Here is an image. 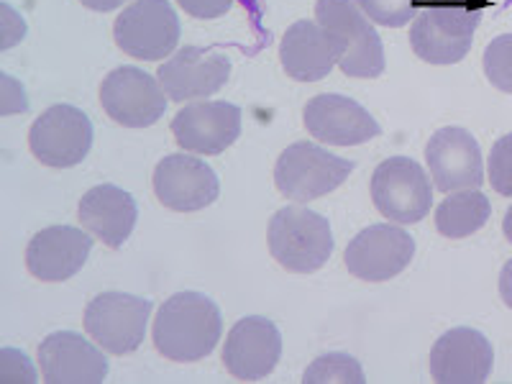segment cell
<instances>
[{
	"instance_id": "e0dca14e",
	"label": "cell",
	"mask_w": 512,
	"mask_h": 384,
	"mask_svg": "<svg viewBox=\"0 0 512 384\" xmlns=\"http://www.w3.org/2000/svg\"><path fill=\"white\" fill-rule=\"evenodd\" d=\"M425 162L431 167L433 185L441 192L472 190L484 182L482 149L466 128H438L425 146Z\"/></svg>"
},
{
	"instance_id": "f1b7e54d",
	"label": "cell",
	"mask_w": 512,
	"mask_h": 384,
	"mask_svg": "<svg viewBox=\"0 0 512 384\" xmlns=\"http://www.w3.org/2000/svg\"><path fill=\"white\" fill-rule=\"evenodd\" d=\"M26 36V21L13 11L8 3H0V49L6 52V49L16 47L18 41Z\"/></svg>"
},
{
	"instance_id": "44dd1931",
	"label": "cell",
	"mask_w": 512,
	"mask_h": 384,
	"mask_svg": "<svg viewBox=\"0 0 512 384\" xmlns=\"http://www.w3.org/2000/svg\"><path fill=\"white\" fill-rule=\"evenodd\" d=\"M82 228H88L95 239L103 241L111 249H121L134 233L139 208L136 200L126 190L116 185H95L82 195L77 208Z\"/></svg>"
},
{
	"instance_id": "ba28073f",
	"label": "cell",
	"mask_w": 512,
	"mask_h": 384,
	"mask_svg": "<svg viewBox=\"0 0 512 384\" xmlns=\"http://www.w3.org/2000/svg\"><path fill=\"white\" fill-rule=\"evenodd\" d=\"M154 305L128 292H103L85 310V331L108 354H134L144 344Z\"/></svg>"
},
{
	"instance_id": "d6986e66",
	"label": "cell",
	"mask_w": 512,
	"mask_h": 384,
	"mask_svg": "<svg viewBox=\"0 0 512 384\" xmlns=\"http://www.w3.org/2000/svg\"><path fill=\"white\" fill-rule=\"evenodd\" d=\"M41 377L47 384H100L108 377V359L75 331L49 333L39 346Z\"/></svg>"
},
{
	"instance_id": "4dcf8cb0",
	"label": "cell",
	"mask_w": 512,
	"mask_h": 384,
	"mask_svg": "<svg viewBox=\"0 0 512 384\" xmlns=\"http://www.w3.org/2000/svg\"><path fill=\"white\" fill-rule=\"evenodd\" d=\"M13 354H16V367H11V361L0 359V382H36V372L31 367V361L24 354H18V351H13Z\"/></svg>"
},
{
	"instance_id": "83f0119b",
	"label": "cell",
	"mask_w": 512,
	"mask_h": 384,
	"mask_svg": "<svg viewBox=\"0 0 512 384\" xmlns=\"http://www.w3.org/2000/svg\"><path fill=\"white\" fill-rule=\"evenodd\" d=\"M29 111V98L21 82L13 80L11 75H0V116H13V113Z\"/></svg>"
},
{
	"instance_id": "1f68e13d",
	"label": "cell",
	"mask_w": 512,
	"mask_h": 384,
	"mask_svg": "<svg viewBox=\"0 0 512 384\" xmlns=\"http://www.w3.org/2000/svg\"><path fill=\"white\" fill-rule=\"evenodd\" d=\"M500 297L502 303L512 310V259H507L500 272Z\"/></svg>"
},
{
	"instance_id": "484cf974",
	"label": "cell",
	"mask_w": 512,
	"mask_h": 384,
	"mask_svg": "<svg viewBox=\"0 0 512 384\" xmlns=\"http://www.w3.org/2000/svg\"><path fill=\"white\" fill-rule=\"evenodd\" d=\"M354 3L369 21L387 29H402L408 21H413L415 11L420 8V0H354Z\"/></svg>"
},
{
	"instance_id": "ac0fdd59",
	"label": "cell",
	"mask_w": 512,
	"mask_h": 384,
	"mask_svg": "<svg viewBox=\"0 0 512 384\" xmlns=\"http://www.w3.org/2000/svg\"><path fill=\"white\" fill-rule=\"evenodd\" d=\"M303 123L310 136L336 146H359L382 131L364 105L338 93L315 95L303 108Z\"/></svg>"
},
{
	"instance_id": "9c48e42d",
	"label": "cell",
	"mask_w": 512,
	"mask_h": 384,
	"mask_svg": "<svg viewBox=\"0 0 512 384\" xmlns=\"http://www.w3.org/2000/svg\"><path fill=\"white\" fill-rule=\"evenodd\" d=\"M93 146V123L80 108L59 103L47 108L29 131V149L41 164L67 169L80 164Z\"/></svg>"
},
{
	"instance_id": "8fae6325",
	"label": "cell",
	"mask_w": 512,
	"mask_h": 384,
	"mask_svg": "<svg viewBox=\"0 0 512 384\" xmlns=\"http://www.w3.org/2000/svg\"><path fill=\"white\" fill-rule=\"evenodd\" d=\"M100 105L126 128H149L167 111L162 82L139 67H118L100 85Z\"/></svg>"
},
{
	"instance_id": "30bf717a",
	"label": "cell",
	"mask_w": 512,
	"mask_h": 384,
	"mask_svg": "<svg viewBox=\"0 0 512 384\" xmlns=\"http://www.w3.org/2000/svg\"><path fill=\"white\" fill-rule=\"evenodd\" d=\"M415 241L405 228L377 223L364 228L349 241L344 264L354 277L364 282H387L410 267Z\"/></svg>"
},
{
	"instance_id": "277c9868",
	"label": "cell",
	"mask_w": 512,
	"mask_h": 384,
	"mask_svg": "<svg viewBox=\"0 0 512 384\" xmlns=\"http://www.w3.org/2000/svg\"><path fill=\"white\" fill-rule=\"evenodd\" d=\"M269 254L295 274H315L333 254V231L326 216L303 205L277 210L267 231Z\"/></svg>"
},
{
	"instance_id": "4316f807",
	"label": "cell",
	"mask_w": 512,
	"mask_h": 384,
	"mask_svg": "<svg viewBox=\"0 0 512 384\" xmlns=\"http://www.w3.org/2000/svg\"><path fill=\"white\" fill-rule=\"evenodd\" d=\"M489 182L495 187V192L512 198V134L500 136V139L492 144V152H489Z\"/></svg>"
},
{
	"instance_id": "836d02e7",
	"label": "cell",
	"mask_w": 512,
	"mask_h": 384,
	"mask_svg": "<svg viewBox=\"0 0 512 384\" xmlns=\"http://www.w3.org/2000/svg\"><path fill=\"white\" fill-rule=\"evenodd\" d=\"M502 231H505V239L512 244V205L507 208V213H505V221H502Z\"/></svg>"
},
{
	"instance_id": "3957f363",
	"label": "cell",
	"mask_w": 512,
	"mask_h": 384,
	"mask_svg": "<svg viewBox=\"0 0 512 384\" xmlns=\"http://www.w3.org/2000/svg\"><path fill=\"white\" fill-rule=\"evenodd\" d=\"M315 21L331 36L346 77L374 80L384 72V47L372 21L354 0H318Z\"/></svg>"
},
{
	"instance_id": "7402d4cb",
	"label": "cell",
	"mask_w": 512,
	"mask_h": 384,
	"mask_svg": "<svg viewBox=\"0 0 512 384\" xmlns=\"http://www.w3.org/2000/svg\"><path fill=\"white\" fill-rule=\"evenodd\" d=\"M282 70L300 82H318L338 67V52L318 21H295L280 44Z\"/></svg>"
},
{
	"instance_id": "2e32d148",
	"label": "cell",
	"mask_w": 512,
	"mask_h": 384,
	"mask_svg": "<svg viewBox=\"0 0 512 384\" xmlns=\"http://www.w3.org/2000/svg\"><path fill=\"white\" fill-rule=\"evenodd\" d=\"M280 356V328L262 315H249L228 331L226 346H223V367L241 382H256L274 372Z\"/></svg>"
},
{
	"instance_id": "603a6c76",
	"label": "cell",
	"mask_w": 512,
	"mask_h": 384,
	"mask_svg": "<svg viewBox=\"0 0 512 384\" xmlns=\"http://www.w3.org/2000/svg\"><path fill=\"white\" fill-rule=\"evenodd\" d=\"M492 216V205L484 192L456 190L436 208V228L446 239H466L472 233L482 231Z\"/></svg>"
},
{
	"instance_id": "d4e9b609",
	"label": "cell",
	"mask_w": 512,
	"mask_h": 384,
	"mask_svg": "<svg viewBox=\"0 0 512 384\" xmlns=\"http://www.w3.org/2000/svg\"><path fill=\"white\" fill-rule=\"evenodd\" d=\"M484 75L502 93L512 95V34L492 39L484 49Z\"/></svg>"
},
{
	"instance_id": "4fadbf2b",
	"label": "cell",
	"mask_w": 512,
	"mask_h": 384,
	"mask_svg": "<svg viewBox=\"0 0 512 384\" xmlns=\"http://www.w3.org/2000/svg\"><path fill=\"white\" fill-rule=\"evenodd\" d=\"M159 82L175 103L205 100L223 88L231 77V59L218 49L182 47L159 67Z\"/></svg>"
},
{
	"instance_id": "5bb4252c",
	"label": "cell",
	"mask_w": 512,
	"mask_h": 384,
	"mask_svg": "<svg viewBox=\"0 0 512 384\" xmlns=\"http://www.w3.org/2000/svg\"><path fill=\"white\" fill-rule=\"evenodd\" d=\"M221 182L203 159L190 154H169L154 169V195L177 213H195L216 203Z\"/></svg>"
},
{
	"instance_id": "9a60e30c",
	"label": "cell",
	"mask_w": 512,
	"mask_h": 384,
	"mask_svg": "<svg viewBox=\"0 0 512 384\" xmlns=\"http://www.w3.org/2000/svg\"><path fill=\"white\" fill-rule=\"evenodd\" d=\"M428 367L438 384H482L495 367V349L477 328H451L431 349Z\"/></svg>"
},
{
	"instance_id": "5b68a950",
	"label": "cell",
	"mask_w": 512,
	"mask_h": 384,
	"mask_svg": "<svg viewBox=\"0 0 512 384\" xmlns=\"http://www.w3.org/2000/svg\"><path fill=\"white\" fill-rule=\"evenodd\" d=\"M356 164L336 157L328 149L310 141H295L274 164V185L295 203H310L338 190L349 180Z\"/></svg>"
},
{
	"instance_id": "7a4b0ae2",
	"label": "cell",
	"mask_w": 512,
	"mask_h": 384,
	"mask_svg": "<svg viewBox=\"0 0 512 384\" xmlns=\"http://www.w3.org/2000/svg\"><path fill=\"white\" fill-rule=\"evenodd\" d=\"M487 3L484 0H428L413 18L410 47L428 64H456L469 54Z\"/></svg>"
},
{
	"instance_id": "cb8c5ba5",
	"label": "cell",
	"mask_w": 512,
	"mask_h": 384,
	"mask_svg": "<svg viewBox=\"0 0 512 384\" xmlns=\"http://www.w3.org/2000/svg\"><path fill=\"white\" fill-rule=\"evenodd\" d=\"M305 384H364V369H361L359 361L354 356L344 354V351H331V354H323L305 369L303 374Z\"/></svg>"
},
{
	"instance_id": "8992f818",
	"label": "cell",
	"mask_w": 512,
	"mask_h": 384,
	"mask_svg": "<svg viewBox=\"0 0 512 384\" xmlns=\"http://www.w3.org/2000/svg\"><path fill=\"white\" fill-rule=\"evenodd\" d=\"M113 36L128 57L159 62L180 44V18L169 0H134L116 18Z\"/></svg>"
},
{
	"instance_id": "d6a6232c",
	"label": "cell",
	"mask_w": 512,
	"mask_h": 384,
	"mask_svg": "<svg viewBox=\"0 0 512 384\" xmlns=\"http://www.w3.org/2000/svg\"><path fill=\"white\" fill-rule=\"evenodd\" d=\"M80 3L85 8H90V11L108 13V11H116V8H121L126 0H80Z\"/></svg>"
},
{
	"instance_id": "6da1fadb",
	"label": "cell",
	"mask_w": 512,
	"mask_h": 384,
	"mask_svg": "<svg viewBox=\"0 0 512 384\" xmlns=\"http://www.w3.org/2000/svg\"><path fill=\"white\" fill-rule=\"evenodd\" d=\"M223 333L218 305L203 292H177L154 318V346L169 361H200L213 354Z\"/></svg>"
},
{
	"instance_id": "7c38bea8",
	"label": "cell",
	"mask_w": 512,
	"mask_h": 384,
	"mask_svg": "<svg viewBox=\"0 0 512 384\" xmlns=\"http://www.w3.org/2000/svg\"><path fill=\"white\" fill-rule=\"evenodd\" d=\"M172 134L185 152L216 157L239 139L241 108L226 100L190 103L172 118Z\"/></svg>"
},
{
	"instance_id": "ffe728a7",
	"label": "cell",
	"mask_w": 512,
	"mask_h": 384,
	"mask_svg": "<svg viewBox=\"0 0 512 384\" xmlns=\"http://www.w3.org/2000/svg\"><path fill=\"white\" fill-rule=\"evenodd\" d=\"M93 239L75 226H49L26 246V269L41 282H64L88 262Z\"/></svg>"
},
{
	"instance_id": "52a82bcc",
	"label": "cell",
	"mask_w": 512,
	"mask_h": 384,
	"mask_svg": "<svg viewBox=\"0 0 512 384\" xmlns=\"http://www.w3.org/2000/svg\"><path fill=\"white\" fill-rule=\"evenodd\" d=\"M372 200L387 221L410 226L431 213L433 187L415 159L390 157L374 169Z\"/></svg>"
},
{
	"instance_id": "f546056e",
	"label": "cell",
	"mask_w": 512,
	"mask_h": 384,
	"mask_svg": "<svg viewBox=\"0 0 512 384\" xmlns=\"http://www.w3.org/2000/svg\"><path fill=\"white\" fill-rule=\"evenodd\" d=\"M236 0H177V6L185 13L195 18H203V21H210V18H221L231 11V6Z\"/></svg>"
}]
</instances>
